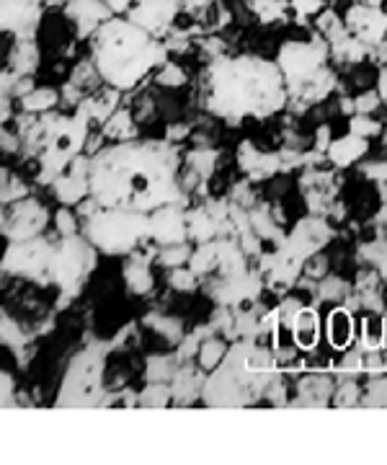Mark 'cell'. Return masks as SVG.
<instances>
[{
	"label": "cell",
	"mask_w": 387,
	"mask_h": 465,
	"mask_svg": "<svg viewBox=\"0 0 387 465\" xmlns=\"http://www.w3.org/2000/svg\"><path fill=\"white\" fill-rule=\"evenodd\" d=\"M91 200L96 207L155 213L176 204V158L163 143H117L91 158Z\"/></svg>",
	"instance_id": "6da1fadb"
},
{
	"label": "cell",
	"mask_w": 387,
	"mask_h": 465,
	"mask_svg": "<svg viewBox=\"0 0 387 465\" xmlns=\"http://www.w3.org/2000/svg\"><path fill=\"white\" fill-rule=\"evenodd\" d=\"M286 96L279 63L256 54L219 57L207 70V109L227 122L266 119L285 106Z\"/></svg>",
	"instance_id": "7a4b0ae2"
},
{
	"label": "cell",
	"mask_w": 387,
	"mask_h": 465,
	"mask_svg": "<svg viewBox=\"0 0 387 465\" xmlns=\"http://www.w3.org/2000/svg\"><path fill=\"white\" fill-rule=\"evenodd\" d=\"M91 60L102 81L130 91L166 63V45L127 16H111L91 34Z\"/></svg>",
	"instance_id": "3957f363"
},
{
	"label": "cell",
	"mask_w": 387,
	"mask_h": 465,
	"mask_svg": "<svg viewBox=\"0 0 387 465\" xmlns=\"http://www.w3.org/2000/svg\"><path fill=\"white\" fill-rule=\"evenodd\" d=\"M91 130V119L83 109H78V116H54L47 114L42 122H36L34 133L29 137L32 148L39 150V179L52 183L63 171L81 155L85 140Z\"/></svg>",
	"instance_id": "277c9868"
},
{
	"label": "cell",
	"mask_w": 387,
	"mask_h": 465,
	"mask_svg": "<svg viewBox=\"0 0 387 465\" xmlns=\"http://www.w3.org/2000/svg\"><path fill=\"white\" fill-rule=\"evenodd\" d=\"M85 238L106 256H124L150 238V215L121 207H99L85 223Z\"/></svg>",
	"instance_id": "5b68a950"
},
{
	"label": "cell",
	"mask_w": 387,
	"mask_h": 465,
	"mask_svg": "<svg viewBox=\"0 0 387 465\" xmlns=\"http://www.w3.org/2000/svg\"><path fill=\"white\" fill-rule=\"evenodd\" d=\"M93 262H96V249L88 238H81L78 232L63 235L54 243L52 284H57L63 295H75L83 284L85 274L93 269Z\"/></svg>",
	"instance_id": "8992f818"
},
{
	"label": "cell",
	"mask_w": 387,
	"mask_h": 465,
	"mask_svg": "<svg viewBox=\"0 0 387 465\" xmlns=\"http://www.w3.org/2000/svg\"><path fill=\"white\" fill-rule=\"evenodd\" d=\"M52 256H54V243L44 235H34L26 241H11V246L0 259V266L3 272L32 280L36 284H52Z\"/></svg>",
	"instance_id": "52a82bcc"
},
{
	"label": "cell",
	"mask_w": 387,
	"mask_h": 465,
	"mask_svg": "<svg viewBox=\"0 0 387 465\" xmlns=\"http://www.w3.org/2000/svg\"><path fill=\"white\" fill-rule=\"evenodd\" d=\"M325 60H328V45L318 39H297L286 42L279 52V67L285 73L286 88L297 85H318L323 73H325Z\"/></svg>",
	"instance_id": "ba28073f"
},
{
	"label": "cell",
	"mask_w": 387,
	"mask_h": 465,
	"mask_svg": "<svg viewBox=\"0 0 387 465\" xmlns=\"http://www.w3.org/2000/svg\"><path fill=\"white\" fill-rule=\"evenodd\" d=\"M184 8V0H135V5L127 11V18L135 21L152 36L163 39L173 29L176 18Z\"/></svg>",
	"instance_id": "9c48e42d"
},
{
	"label": "cell",
	"mask_w": 387,
	"mask_h": 465,
	"mask_svg": "<svg viewBox=\"0 0 387 465\" xmlns=\"http://www.w3.org/2000/svg\"><path fill=\"white\" fill-rule=\"evenodd\" d=\"M343 26L353 39H359L367 47L380 45L387 36V16L377 5H370V3H353L346 11Z\"/></svg>",
	"instance_id": "30bf717a"
},
{
	"label": "cell",
	"mask_w": 387,
	"mask_h": 465,
	"mask_svg": "<svg viewBox=\"0 0 387 465\" xmlns=\"http://www.w3.org/2000/svg\"><path fill=\"white\" fill-rule=\"evenodd\" d=\"M42 21V3L34 0H0V32L16 39H34Z\"/></svg>",
	"instance_id": "8fae6325"
},
{
	"label": "cell",
	"mask_w": 387,
	"mask_h": 465,
	"mask_svg": "<svg viewBox=\"0 0 387 465\" xmlns=\"http://www.w3.org/2000/svg\"><path fill=\"white\" fill-rule=\"evenodd\" d=\"M47 223H50V213L39 202L24 197V200L14 202V210L5 217L3 231L8 235V241H26V238L42 235Z\"/></svg>",
	"instance_id": "7c38bea8"
},
{
	"label": "cell",
	"mask_w": 387,
	"mask_h": 465,
	"mask_svg": "<svg viewBox=\"0 0 387 465\" xmlns=\"http://www.w3.org/2000/svg\"><path fill=\"white\" fill-rule=\"evenodd\" d=\"M63 11L73 21L78 36H91L102 26L103 21H109V18L114 16V11L106 3H102V0H68L63 5Z\"/></svg>",
	"instance_id": "4fadbf2b"
},
{
	"label": "cell",
	"mask_w": 387,
	"mask_h": 465,
	"mask_svg": "<svg viewBox=\"0 0 387 465\" xmlns=\"http://www.w3.org/2000/svg\"><path fill=\"white\" fill-rule=\"evenodd\" d=\"M186 235L184 217L179 213L176 204H166L160 210L150 213V238L163 243V246H173L181 243Z\"/></svg>",
	"instance_id": "5bb4252c"
},
{
	"label": "cell",
	"mask_w": 387,
	"mask_h": 465,
	"mask_svg": "<svg viewBox=\"0 0 387 465\" xmlns=\"http://www.w3.org/2000/svg\"><path fill=\"white\" fill-rule=\"evenodd\" d=\"M93 360V354L91 351H85V354H81L75 362H73V367H70L68 372V381H65V396L68 393H91V388L96 385V382H88L91 378H99L102 375V370L91 362ZM78 403H81V396H78Z\"/></svg>",
	"instance_id": "9a60e30c"
},
{
	"label": "cell",
	"mask_w": 387,
	"mask_h": 465,
	"mask_svg": "<svg viewBox=\"0 0 387 465\" xmlns=\"http://www.w3.org/2000/svg\"><path fill=\"white\" fill-rule=\"evenodd\" d=\"M57 101H60L57 91H52V88H32L29 94L21 96V106L29 114H47Z\"/></svg>",
	"instance_id": "2e32d148"
},
{
	"label": "cell",
	"mask_w": 387,
	"mask_h": 465,
	"mask_svg": "<svg viewBox=\"0 0 387 465\" xmlns=\"http://www.w3.org/2000/svg\"><path fill=\"white\" fill-rule=\"evenodd\" d=\"M127 122H130V114H127V112H121V114H111V119L106 122V134L121 143V140L130 134V124H127Z\"/></svg>",
	"instance_id": "e0dca14e"
},
{
	"label": "cell",
	"mask_w": 387,
	"mask_h": 465,
	"mask_svg": "<svg viewBox=\"0 0 387 465\" xmlns=\"http://www.w3.org/2000/svg\"><path fill=\"white\" fill-rule=\"evenodd\" d=\"M54 225H57V231L63 232V235H73V232H75V217H73V210H70V207L57 210Z\"/></svg>",
	"instance_id": "ac0fdd59"
},
{
	"label": "cell",
	"mask_w": 387,
	"mask_h": 465,
	"mask_svg": "<svg viewBox=\"0 0 387 465\" xmlns=\"http://www.w3.org/2000/svg\"><path fill=\"white\" fill-rule=\"evenodd\" d=\"M5 186V192H0V200L3 202H18V200H24L26 197V189H24V183L21 182H8V183H3Z\"/></svg>",
	"instance_id": "d6986e66"
},
{
	"label": "cell",
	"mask_w": 387,
	"mask_h": 465,
	"mask_svg": "<svg viewBox=\"0 0 387 465\" xmlns=\"http://www.w3.org/2000/svg\"><path fill=\"white\" fill-rule=\"evenodd\" d=\"M338 333H343V339H346V344H349V339H352V318H346L343 326H338V318L331 316V341H334V344H338Z\"/></svg>",
	"instance_id": "ffe728a7"
},
{
	"label": "cell",
	"mask_w": 387,
	"mask_h": 465,
	"mask_svg": "<svg viewBox=\"0 0 387 465\" xmlns=\"http://www.w3.org/2000/svg\"><path fill=\"white\" fill-rule=\"evenodd\" d=\"M102 3H106L114 11V16H127V11L135 5V0H102Z\"/></svg>",
	"instance_id": "44dd1931"
},
{
	"label": "cell",
	"mask_w": 387,
	"mask_h": 465,
	"mask_svg": "<svg viewBox=\"0 0 387 465\" xmlns=\"http://www.w3.org/2000/svg\"><path fill=\"white\" fill-rule=\"evenodd\" d=\"M8 393H11V378L0 372V406L8 401Z\"/></svg>",
	"instance_id": "7402d4cb"
},
{
	"label": "cell",
	"mask_w": 387,
	"mask_h": 465,
	"mask_svg": "<svg viewBox=\"0 0 387 465\" xmlns=\"http://www.w3.org/2000/svg\"><path fill=\"white\" fill-rule=\"evenodd\" d=\"M382 96H387V73L382 75Z\"/></svg>",
	"instance_id": "603a6c76"
},
{
	"label": "cell",
	"mask_w": 387,
	"mask_h": 465,
	"mask_svg": "<svg viewBox=\"0 0 387 465\" xmlns=\"http://www.w3.org/2000/svg\"><path fill=\"white\" fill-rule=\"evenodd\" d=\"M0 228H5V215L0 213Z\"/></svg>",
	"instance_id": "cb8c5ba5"
},
{
	"label": "cell",
	"mask_w": 387,
	"mask_h": 465,
	"mask_svg": "<svg viewBox=\"0 0 387 465\" xmlns=\"http://www.w3.org/2000/svg\"><path fill=\"white\" fill-rule=\"evenodd\" d=\"M34 3H47V0H34Z\"/></svg>",
	"instance_id": "d4e9b609"
},
{
	"label": "cell",
	"mask_w": 387,
	"mask_h": 465,
	"mask_svg": "<svg viewBox=\"0 0 387 465\" xmlns=\"http://www.w3.org/2000/svg\"><path fill=\"white\" fill-rule=\"evenodd\" d=\"M0 137H3V134H0Z\"/></svg>",
	"instance_id": "484cf974"
}]
</instances>
